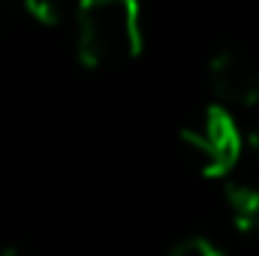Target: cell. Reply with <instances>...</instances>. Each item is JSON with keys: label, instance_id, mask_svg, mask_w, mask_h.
Wrapping results in <instances>:
<instances>
[{"label": "cell", "instance_id": "277c9868", "mask_svg": "<svg viewBox=\"0 0 259 256\" xmlns=\"http://www.w3.org/2000/svg\"><path fill=\"white\" fill-rule=\"evenodd\" d=\"M169 256H220V250L211 241H205V238H187V241H181Z\"/></svg>", "mask_w": 259, "mask_h": 256}, {"label": "cell", "instance_id": "8992f818", "mask_svg": "<svg viewBox=\"0 0 259 256\" xmlns=\"http://www.w3.org/2000/svg\"><path fill=\"white\" fill-rule=\"evenodd\" d=\"M0 256H12V253H0Z\"/></svg>", "mask_w": 259, "mask_h": 256}, {"label": "cell", "instance_id": "5b68a950", "mask_svg": "<svg viewBox=\"0 0 259 256\" xmlns=\"http://www.w3.org/2000/svg\"><path fill=\"white\" fill-rule=\"evenodd\" d=\"M24 3L39 21H58L61 18V0H24Z\"/></svg>", "mask_w": 259, "mask_h": 256}, {"label": "cell", "instance_id": "3957f363", "mask_svg": "<svg viewBox=\"0 0 259 256\" xmlns=\"http://www.w3.org/2000/svg\"><path fill=\"white\" fill-rule=\"evenodd\" d=\"M211 88L220 109H250L259 103V69L241 52H223L211 64Z\"/></svg>", "mask_w": 259, "mask_h": 256}, {"label": "cell", "instance_id": "6da1fadb", "mask_svg": "<svg viewBox=\"0 0 259 256\" xmlns=\"http://www.w3.org/2000/svg\"><path fill=\"white\" fill-rule=\"evenodd\" d=\"M142 49V24L136 0H81L78 6V55L91 66H118Z\"/></svg>", "mask_w": 259, "mask_h": 256}, {"label": "cell", "instance_id": "7a4b0ae2", "mask_svg": "<svg viewBox=\"0 0 259 256\" xmlns=\"http://www.w3.org/2000/svg\"><path fill=\"white\" fill-rule=\"evenodd\" d=\"M184 142L205 175H226L241 151V133L235 130L232 115L220 106L211 109L199 127L187 130Z\"/></svg>", "mask_w": 259, "mask_h": 256}]
</instances>
